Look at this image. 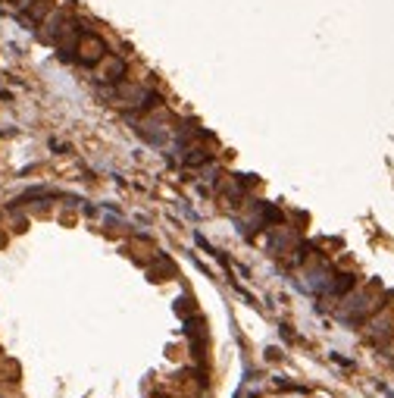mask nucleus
I'll list each match as a JSON object with an SVG mask.
<instances>
[{"label": "nucleus", "mask_w": 394, "mask_h": 398, "mask_svg": "<svg viewBox=\"0 0 394 398\" xmlns=\"http://www.w3.org/2000/svg\"><path fill=\"white\" fill-rule=\"evenodd\" d=\"M104 66H100V82H113V85H119L122 78H126V60H119V57H104Z\"/></svg>", "instance_id": "nucleus-2"}, {"label": "nucleus", "mask_w": 394, "mask_h": 398, "mask_svg": "<svg viewBox=\"0 0 394 398\" xmlns=\"http://www.w3.org/2000/svg\"><path fill=\"white\" fill-rule=\"evenodd\" d=\"M78 60L85 63V66H97L100 60H104L107 57V41L100 38V35H94L91 28H88V32L82 35V41H78Z\"/></svg>", "instance_id": "nucleus-1"}]
</instances>
